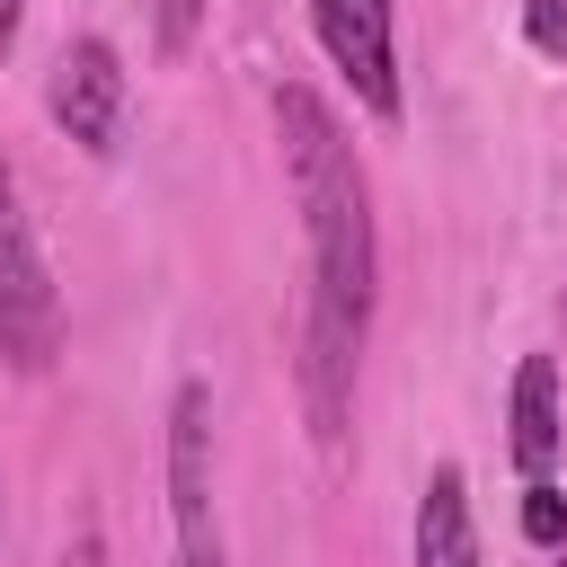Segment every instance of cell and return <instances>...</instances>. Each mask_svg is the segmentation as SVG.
<instances>
[{
    "label": "cell",
    "instance_id": "6da1fadb",
    "mask_svg": "<svg viewBox=\"0 0 567 567\" xmlns=\"http://www.w3.org/2000/svg\"><path fill=\"white\" fill-rule=\"evenodd\" d=\"M275 133H284V177H292L301 239H310L301 408H310L319 452H337L346 443V416H354V363H363V337H372V301H381L372 186H363V159L346 142V115L310 80H284L275 89Z\"/></svg>",
    "mask_w": 567,
    "mask_h": 567
},
{
    "label": "cell",
    "instance_id": "7a4b0ae2",
    "mask_svg": "<svg viewBox=\"0 0 567 567\" xmlns=\"http://www.w3.org/2000/svg\"><path fill=\"white\" fill-rule=\"evenodd\" d=\"M62 354V292L44 275V248L27 230V204H18V168L0 151V363L18 381H44Z\"/></svg>",
    "mask_w": 567,
    "mask_h": 567
},
{
    "label": "cell",
    "instance_id": "3957f363",
    "mask_svg": "<svg viewBox=\"0 0 567 567\" xmlns=\"http://www.w3.org/2000/svg\"><path fill=\"white\" fill-rule=\"evenodd\" d=\"M168 532H177V567H230L221 496H213V381H177L168 399Z\"/></svg>",
    "mask_w": 567,
    "mask_h": 567
},
{
    "label": "cell",
    "instance_id": "277c9868",
    "mask_svg": "<svg viewBox=\"0 0 567 567\" xmlns=\"http://www.w3.org/2000/svg\"><path fill=\"white\" fill-rule=\"evenodd\" d=\"M310 27H319V53L337 62V80L354 89V106L372 124H399L408 89H399V44H390V0H310Z\"/></svg>",
    "mask_w": 567,
    "mask_h": 567
},
{
    "label": "cell",
    "instance_id": "5b68a950",
    "mask_svg": "<svg viewBox=\"0 0 567 567\" xmlns=\"http://www.w3.org/2000/svg\"><path fill=\"white\" fill-rule=\"evenodd\" d=\"M44 115L62 124V142L106 159L115 133H124V53L106 35H71L53 53V71H44Z\"/></svg>",
    "mask_w": 567,
    "mask_h": 567
},
{
    "label": "cell",
    "instance_id": "8992f818",
    "mask_svg": "<svg viewBox=\"0 0 567 567\" xmlns=\"http://www.w3.org/2000/svg\"><path fill=\"white\" fill-rule=\"evenodd\" d=\"M558 443H567V425H558V363L523 354L514 363V399H505V452H514L523 487L558 470Z\"/></svg>",
    "mask_w": 567,
    "mask_h": 567
},
{
    "label": "cell",
    "instance_id": "52a82bcc",
    "mask_svg": "<svg viewBox=\"0 0 567 567\" xmlns=\"http://www.w3.org/2000/svg\"><path fill=\"white\" fill-rule=\"evenodd\" d=\"M416 567H478V523H470V478L443 461L416 496Z\"/></svg>",
    "mask_w": 567,
    "mask_h": 567
},
{
    "label": "cell",
    "instance_id": "ba28073f",
    "mask_svg": "<svg viewBox=\"0 0 567 567\" xmlns=\"http://www.w3.org/2000/svg\"><path fill=\"white\" fill-rule=\"evenodd\" d=\"M523 540H532V549H558V540H567V496H558L549 478L523 487Z\"/></svg>",
    "mask_w": 567,
    "mask_h": 567
},
{
    "label": "cell",
    "instance_id": "9c48e42d",
    "mask_svg": "<svg viewBox=\"0 0 567 567\" xmlns=\"http://www.w3.org/2000/svg\"><path fill=\"white\" fill-rule=\"evenodd\" d=\"M204 9H213V0H159V18H151V44H159V62H186V53H195V27H204Z\"/></svg>",
    "mask_w": 567,
    "mask_h": 567
},
{
    "label": "cell",
    "instance_id": "30bf717a",
    "mask_svg": "<svg viewBox=\"0 0 567 567\" xmlns=\"http://www.w3.org/2000/svg\"><path fill=\"white\" fill-rule=\"evenodd\" d=\"M523 44L540 62H567V0H523Z\"/></svg>",
    "mask_w": 567,
    "mask_h": 567
},
{
    "label": "cell",
    "instance_id": "8fae6325",
    "mask_svg": "<svg viewBox=\"0 0 567 567\" xmlns=\"http://www.w3.org/2000/svg\"><path fill=\"white\" fill-rule=\"evenodd\" d=\"M62 567H106V540H97V532H80V540H71V558H62Z\"/></svg>",
    "mask_w": 567,
    "mask_h": 567
},
{
    "label": "cell",
    "instance_id": "7c38bea8",
    "mask_svg": "<svg viewBox=\"0 0 567 567\" xmlns=\"http://www.w3.org/2000/svg\"><path fill=\"white\" fill-rule=\"evenodd\" d=\"M18 44V0H0V53Z\"/></svg>",
    "mask_w": 567,
    "mask_h": 567
},
{
    "label": "cell",
    "instance_id": "4fadbf2b",
    "mask_svg": "<svg viewBox=\"0 0 567 567\" xmlns=\"http://www.w3.org/2000/svg\"><path fill=\"white\" fill-rule=\"evenodd\" d=\"M558 567H567V558H558Z\"/></svg>",
    "mask_w": 567,
    "mask_h": 567
}]
</instances>
